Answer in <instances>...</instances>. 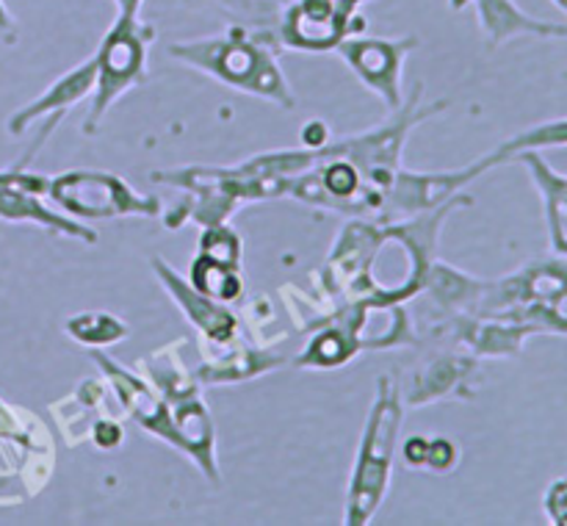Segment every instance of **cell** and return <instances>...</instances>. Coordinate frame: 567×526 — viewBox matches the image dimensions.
<instances>
[{"mask_svg": "<svg viewBox=\"0 0 567 526\" xmlns=\"http://www.w3.org/2000/svg\"><path fill=\"white\" fill-rule=\"evenodd\" d=\"M277 50L269 44V28H233L227 37L177 42L169 48L172 59L219 78L227 86L244 89L255 97H266L291 109L293 97L275 61Z\"/></svg>", "mask_w": 567, "mask_h": 526, "instance_id": "obj_1", "label": "cell"}, {"mask_svg": "<svg viewBox=\"0 0 567 526\" xmlns=\"http://www.w3.org/2000/svg\"><path fill=\"white\" fill-rule=\"evenodd\" d=\"M399 424H402L399 388L393 385L391 377H380L377 402L374 408H371L369 426H365L358 463H354L352 485H349L347 518H343L347 524H365V520L377 513V507H380L382 496H385L388 476H391Z\"/></svg>", "mask_w": 567, "mask_h": 526, "instance_id": "obj_2", "label": "cell"}, {"mask_svg": "<svg viewBox=\"0 0 567 526\" xmlns=\"http://www.w3.org/2000/svg\"><path fill=\"white\" fill-rule=\"evenodd\" d=\"M155 39V28L138 20V14H116V22L109 28L97 55V86L92 92V111L83 122V131H97L105 111L122 97V92L144 81L147 66V44Z\"/></svg>", "mask_w": 567, "mask_h": 526, "instance_id": "obj_3", "label": "cell"}, {"mask_svg": "<svg viewBox=\"0 0 567 526\" xmlns=\"http://www.w3.org/2000/svg\"><path fill=\"white\" fill-rule=\"evenodd\" d=\"M48 192L55 203L75 216L86 219H111V216H155L158 199L133 192L125 181L109 172H66L50 177Z\"/></svg>", "mask_w": 567, "mask_h": 526, "instance_id": "obj_4", "label": "cell"}, {"mask_svg": "<svg viewBox=\"0 0 567 526\" xmlns=\"http://www.w3.org/2000/svg\"><path fill=\"white\" fill-rule=\"evenodd\" d=\"M419 39H341L336 53L352 66L365 86L380 92L391 109L399 105V78H402V61L415 48Z\"/></svg>", "mask_w": 567, "mask_h": 526, "instance_id": "obj_5", "label": "cell"}, {"mask_svg": "<svg viewBox=\"0 0 567 526\" xmlns=\"http://www.w3.org/2000/svg\"><path fill=\"white\" fill-rule=\"evenodd\" d=\"M354 17H347L338 0H291L280 11L282 48L327 50L336 48L352 31Z\"/></svg>", "mask_w": 567, "mask_h": 526, "instance_id": "obj_6", "label": "cell"}, {"mask_svg": "<svg viewBox=\"0 0 567 526\" xmlns=\"http://www.w3.org/2000/svg\"><path fill=\"white\" fill-rule=\"evenodd\" d=\"M94 86H97V55L92 53L83 64H78L75 70H70L64 78H59L48 92H42L28 105H22L20 111H14V114L9 116V122H6V131H9L11 136H22L33 122L44 120V116L50 114V122L44 125L42 133L44 142V136L53 133L59 120H64L66 111H70L78 100L89 97V94L94 92Z\"/></svg>", "mask_w": 567, "mask_h": 526, "instance_id": "obj_7", "label": "cell"}, {"mask_svg": "<svg viewBox=\"0 0 567 526\" xmlns=\"http://www.w3.org/2000/svg\"><path fill=\"white\" fill-rule=\"evenodd\" d=\"M39 192H48V181L42 183H0V219L3 221H28V225L48 227V230L61 233V236L78 238V241L94 244L97 236L78 221L64 219L61 214H53L44 208Z\"/></svg>", "mask_w": 567, "mask_h": 526, "instance_id": "obj_8", "label": "cell"}, {"mask_svg": "<svg viewBox=\"0 0 567 526\" xmlns=\"http://www.w3.org/2000/svg\"><path fill=\"white\" fill-rule=\"evenodd\" d=\"M482 33L491 48H498L513 37H543V39H567V25L559 22L537 20V17L520 11L513 0H476Z\"/></svg>", "mask_w": 567, "mask_h": 526, "instance_id": "obj_9", "label": "cell"}, {"mask_svg": "<svg viewBox=\"0 0 567 526\" xmlns=\"http://www.w3.org/2000/svg\"><path fill=\"white\" fill-rule=\"evenodd\" d=\"M153 266L158 269V277L166 286V291H169V297H175V302L186 310L188 321H194L199 330L208 332V338H214V341L219 343H227L233 336H236V327H238L236 316L221 310L214 299L199 293L197 288L192 291V288L175 275V269H169L161 258H155Z\"/></svg>", "mask_w": 567, "mask_h": 526, "instance_id": "obj_10", "label": "cell"}, {"mask_svg": "<svg viewBox=\"0 0 567 526\" xmlns=\"http://www.w3.org/2000/svg\"><path fill=\"white\" fill-rule=\"evenodd\" d=\"M192 280L194 288L199 293L210 299H219V302H230L241 293V277H238L236 269L225 264H216V260L199 255L192 264Z\"/></svg>", "mask_w": 567, "mask_h": 526, "instance_id": "obj_11", "label": "cell"}, {"mask_svg": "<svg viewBox=\"0 0 567 526\" xmlns=\"http://www.w3.org/2000/svg\"><path fill=\"white\" fill-rule=\"evenodd\" d=\"M546 147H567V120H554L546 125L529 127V131L518 133V136L509 138L507 144L496 149L493 155H487V164L496 166L502 161L515 158V153L520 149H546Z\"/></svg>", "mask_w": 567, "mask_h": 526, "instance_id": "obj_12", "label": "cell"}, {"mask_svg": "<svg viewBox=\"0 0 567 526\" xmlns=\"http://www.w3.org/2000/svg\"><path fill=\"white\" fill-rule=\"evenodd\" d=\"M66 332L81 343H116L127 336V327L111 313H81L66 321Z\"/></svg>", "mask_w": 567, "mask_h": 526, "instance_id": "obj_13", "label": "cell"}, {"mask_svg": "<svg viewBox=\"0 0 567 526\" xmlns=\"http://www.w3.org/2000/svg\"><path fill=\"white\" fill-rule=\"evenodd\" d=\"M515 155H518L520 164L532 172V181L540 188L543 199H554V203L567 208V175H557V172L543 161L540 149H520V153Z\"/></svg>", "mask_w": 567, "mask_h": 526, "instance_id": "obj_14", "label": "cell"}, {"mask_svg": "<svg viewBox=\"0 0 567 526\" xmlns=\"http://www.w3.org/2000/svg\"><path fill=\"white\" fill-rule=\"evenodd\" d=\"M199 255L216 260V264L230 266V269H238V260H241V238L225 225H208L203 238H199Z\"/></svg>", "mask_w": 567, "mask_h": 526, "instance_id": "obj_15", "label": "cell"}, {"mask_svg": "<svg viewBox=\"0 0 567 526\" xmlns=\"http://www.w3.org/2000/svg\"><path fill=\"white\" fill-rule=\"evenodd\" d=\"M349 354V341L341 332H324L321 338H316L313 347L308 349L302 363L305 365H336L343 363V358Z\"/></svg>", "mask_w": 567, "mask_h": 526, "instance_id": "obj_16", "label": "cell"}, {"mask_svg": "<svg viewBox=\"0 0 567 526\" xmlns=\"http://www.w3.org/2000/svg\"><path fill=\"white\" fill-rule=\"evenodd\" d=\"M321 186H324L327 194H330V197H336V199L352 197V194L360 188L358 169H354L349 161H332V164L324 169Z\"/></svg>", "mask_w": 567, "mask_h": 526, "instance_id": "obj_17", "label": "cell"}, {"mask_svg": "<svg viewBox=\"0 0 567 526\" xmlns=\"http://www.w3.org/2000/svg\"><path fill=\"white\" fill-rule=\"evenodd\" d=\"M543 509H546V518L554 526H567V476H559L548 485Z\"/></svg>", "mask_w": 567, "mask_h": 526, "instance_id": "obj_18", "label": "cell"}, {"mask_svg": "<svg viewBox=\"0 0 567 526\" xmlns=\"http://www.w3.org/2000/svg\"><path fill=\"white\" fill-rule=\"evenodd\" d=\"M457 446L452 441H430L426 446V460L424 465H432L437 471H449L454 463H457Z\"/></svg>", "mask_w": 567, "mask_h": 526, "instance_id": "obj_19", "label": "cell"}, {"mask_svg": "<svg viewBox=\"0 0 567 526\" xmlns=\"http://www.w3.org/2000/svg\"><path fill=\"white\" fill-rule=\"evenodd\" d=\"M92 437L100 448H116L122 443V426L111 419H97L92 424Z\"/></svg>", "mask_w": 567, "mask_h": 526, "instance_id": "obj_20", "label": "cell"}, {"mask_svg": "<svg viewBox=\"0 0 567 526\" xmlns=\"http://www.w3.org/2000/svg\"><path fill=\"white\" fill-rule=\"evenodd\" d=\"M426 446H430V441H424V437H413V441H408V448H404V454H408V463L424 465Z\"/></svg>", "mask_w": 567, "mask_h": 526, "instance_id": "obj_21", "label": "cell"}, {"mask_svg": "<svg viewBox=\"0 0 567 526\" xmlns=\"http://www.w3.org/2000/svg\"><path fill=\"white\" fill-rule=\"evenodd\" d=\"M42 181H48V177L28 175V172H22V166H14V169L9 172H0V183H42Z\"/></svg>", "mask_w": 567, "mask_h": 526, "instance_id": "obj_22", "label": "cell"}, {"mask_svg": "<svg viewBox=\"0 0 567 526\" xmlns=\"http://www.w3.org/2000/svg\"><path fill=\"white\" fill-rule=\"evenodd\" d=\"M0 31H3L11 42L17 39V25H14V20H11V14H9V9H6L3 0H0Z\"/></svg>", "mask_w": 567, "mask_h": 526, "instance_id": "obj_23", "label": "cell"}, {"mask_svg": "<svg viewBox=\"0 0 567 526\" xmlns=\"http://www.w3.org/2000/svg\"><path fill=\"white\" fill-rule=\"evenodd\" d=\"M142 3L144 0H116V6H120L122 14H138Z\"/></svg>", "mask_w": 567, "mask_h": 526, "instance_id": "obj_24", "label": "cell"}, {"mask_svg": "<svg viewBox=\"0 0 567 526\" xmlns=\"http://www.w3.org/2000/svg\"><path fill=\"white\" fill-rule=\"evenodd\" d=\"M465 3H471V0H452V9H463Z\"/></svg>", "mask_w": 567, "mask_h": 526, "instance_id": "obj_25", "label": "cell"}, {"mask_svg": "<svg viewBox=\"0 0 567 526\" xmlns=\"http://www.w3.org/2000/svg\"><path fill=\"white\" fill-rule=\"evenodd\" d=\"M554 3H557V6H559V9H563V11H565V14H567V0H554Z\"/></svg>", "mask_w": 567, "mask_h": 526, "instance_id": "obj_26", "label": "cell"}, {"mask_svg": "<svg viewBox=\"0 0 567 526\" xmlns=\"http://www.w3.org/2000/svg\"><path fill=\"white\" fill-rule=\"evenodd\" d=\"M0 42H11V39H9V37H6V33H3V31H0Z\"/></svg>", "mask_w": 567, "mask_h": 526, "instance_id": "obj_27", "label": "cell"}]
</instances>
